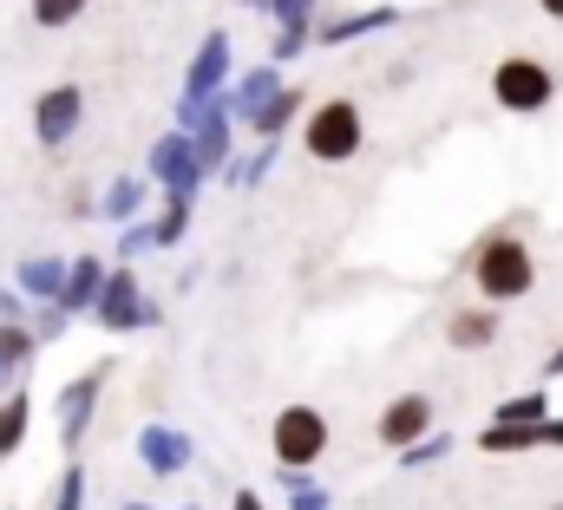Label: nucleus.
Returning <instances> with one entry per match:
<instances>
[{"label":"nucleus","mask_w":563,"mask_h":510,"mask_svg":"<svg viewBox=\"0 0 563 510\" xmlns=\"http://www.w3.org/2000/svg\"><path fill=\"white\" fill-rule=\"evenodd\" d=\"M472 281H478L485 301H518V295H531L538 262H531V250L518 236H492V243H478V255H472Z\"/></svg>","instance_id":"1"},{"label":"nucleus","mask_w":563,"mask_h":510,"mask_svg":"<svg viewBox=\"0 0 563 510\" xmlns=\"http://www.w3.org/2000/svg\"><path fill=\"white\" fill-rule=\"evenodd\" d=\"M144 184H157L164 197H184V203H197V190H203V164H197V144H190V131H157L151 137V157H144Z\"/></svg>","instance_id":"2"},{"label":"nucleus","mask_w":563,"mask_h":510,"mask_svg":"<svg viewBox=\"0 0 563 510\" xmlns=\"http://www.w3.org/2000/svg\"><path fill=\"white\" fill-rule=\"evenodd\" d=\"M269 452H276L282 472H314L328 452V419L314 406H282L276 425H269Z\"/></svg>","instance_id":"3"},{"label":"nucleus","mask_w":563,"mask_h":510,"mask_svg":"<svg viewBox=\"0 0 563 510\" xmlns=\"http://www.w3.org/2000/svg\"><path fill=\"white\" fill-rule=\"evenodd\" d=\"M301 144L314 164H347L361 151V106L354 99H321L301 125Z\"/></svg>","instance_id":"4"},{"label":"nucleus","mask_w":563,"mask_h":510,"mask_svg":"<svg viewBox=\"0 0 563 510\" xmlns=\"http://www.w3.org/2000/svg\"><path fill=\"white\" fill-rule=\"evenodd\" d=\"M157 301L139 288V275L125 268V262H112V275H106V295H99V308H92V321L106 328V334H139V328H157Z\"/></svg>","instance_id":"5"},{"label":"nucleus","mask_w":563,"mask_h":510,"mask_svg":"<svg viewBox=\"0 0 563 510\" xmlns=\"http://www.w3.org/2000/svg\"><path fill=\"white\" fill-rule=\"evenodd\" d=\"M551 66L544 59H525V53H511L498 73H492V99L505 106V112H544L551 106Z\"/></svg>","instance_id":"6"},{"label":"nucleus","mask_w":563,"mask_h":510,"mask_svg":"<svg viewBox=\"0 0 563 510\" xmlns=\"http://www.w3.org/2000/svg\"><path fill=\"white\" fill-rule=\"evenodd\" d=\"M79 125H86V92H79V86H46V92L33 99V137H40L46 151L73 144Z\"/></svg>","instance_id":"7"},{"label":"nucleus","mask_w":563,"mask_h":510,"mask_svg":"<svg viewBox=\"0 0 563 510\" xmlns=\"http://www.w3.org/2000/svg\"><path fill=\"white\" fill-rule=\"evenodd\" d=\"M106 374H112V367H92V374L66 380V392H59V445H66V452H79V445H86L92 412H99V392H106Z\"/></svg>","instance_id":"8"},{"label":"nucleus","mask_w":563,"mask_h":510,"mask_svg":"<svg viewBox=\"0 0 563 510\" xmlns=\"http://www.w3.org/2000/svg\"><path fill=\"white\" fill-rule=\"evenodd\" d=\"M230 92V33H203V46L190 53V73H184V99H223Z\"/></svg>","instance_id":"9"},{"label":"nucleus","mask_w":563,"mask_h":510,"mask_svg":"<svg viewBox=\"0 0 563 510\" xmlns=\"http://www.w3.org/2000/svg\"><path fill=\"white\" fill-rule=\"evenodd\" d=\"M420 439H432V399H426V392H400V399L380 412V445L413 452Z\"/></svg>","instance_id":"10"},{"label":"nucleus","mask_w":563,"mask_h":510,"mask_svg":"<svg viewBox=\"0 0 563 510\" xmlns=\"http://www.w3.org/2000/svg\"><path fill=\"white\" fill-rule=\"evenodd\" d=\"M139 458L151 478H177V472H190V432H177V425H144L139 432Z\"/></svg>","instance_id":"11"},{"label":"nucleus","mask_w":563,"mask_h":510,"mask_svg":"<svg viewBox=\"0 0 563 510\" xmlns=\"http://www.w3.org/2000/svg\"><path fill=\"white\" fill-rule=\"evenodd\" d=\"M66 268H73V262H59V255H26V262L13 268L20 301H33V308H59V295H66Z\"/></svg>","instance_id":"12"},{"label":"nucleus","mask_w":563,"mask_h":510,"mask_svg":"<svg viewBox=\"0 0 563 510\" xmlns=\"http://www.w3.org/2000/svg\"><path fill=\"white\" fill-rule=\"evenodd\" d=\"M106 262L99 255H73V268H66V295H59V314L73 321V314H92L99 308V295H106Z\"/></svg>","instance_id":"13"},{"label":"nucleus","mask_w":563,"mask_h":510,"mask_svg":"<svg viewBox=\"0 0 563 510\" xmlns=\"http://www.w3.org/2000/svg\"><path fill=\"white\" fill-rule=\"evenodd\" d=\"M276 92H282V66H256V73H243L223 99H230V119H236V125H256V112H263Z\"/></svg>","instance_id":"14"},{"label":"nucleus","mask_w":563,"mask_h":510,"mask_svg":"<svg viewBox=\"0 0 563 510\" xmlns=\"http://www.w3.org/2000/svg\"><path fill=\"white\" fill-rule=\"evenodd\" d=\"M26 361H33V328H20V321H0V399L20 386Z\"/></svg>","instance_id":"15"},{"label":"nucleus","mask_w":563,"mask_h":510,"mask_svg":"<svg viewBox=\"0 0 563 510\" xmlns=\"http://www.w3.org/2000/svg\"><path fill=\"white\" fill-rule=\"evenodd\" d=\"M26 425H33V392H26V386H13V392L0 399V465L26 445Z\"/></svg>","instance_id":"16"},{"label":"nucleus","mask_w":563,"mask_h":510,"mask_svg":"<svg viewBox=\"0 0 563 510\" xmlns=\"http://www.w3.org/2000/svg\"><path fill=\"white\" fill-rule=\"evenodd\" d=\"M144 197H151V184H144V177H119V184H106L99 217H106V223H139Z\"/></svg>","instance_id":"17"},{"label":"nucleus","mask_w":563,"mask_h":510,"mask_svg":"<svg viewBox=\"0 0 563 510\" xmlns=\"http://www.w3.org/2000/svg\"><path fill=\"white\" fill-rule=\"evenodd\" d=\"M445 341H452V347H492V341H498V314H492V308H459V314L445 321Z\"/></svg>","instance_id":"18"},{"label":"nucleus","mask_w":563,"mask_h":510,"mask_svg":"<svg viewBox=\"0 0 563 510\" xmlns=\"http://www.w3.org/2000/svg\"><path fill=\"white\" fill-rule=\"evenodd\" d=\"M394 20H400L394 7H374V13H347V20H328V26H321V40H328V46H347V40H361V33H380V26H394Z\"/></svg>","instance_id":"19"},{"label":"nucleus","mask_w":563,"mask_h":510,"mask_svg":"<svg viewBox=\"0 0 563 510\" xmlns=\"http://www.w3.org/2000/svg\"><path fill=\"white\" fill-rule=\"evenodd\" d=\"M301 106H308V99H301V92H295V86H282L276 99H269V106H263V112H256V137H263V144H276L282 131H288V119H295V112H301Z\"/></svg>","instance_id":"20"},{"label":"nucleus","mask_w":563,"mask_h":510,"mask_svg":"<svg viewBox=\"0 0 563 510\" xmlns=\"http://www.w3.org/2000/svg\"><path fill=\"white\" fill-rule=\"evenodd\" d=\"M269 170H276V144H263V151H243V157H230V170H223V177H230L236 190H256V184H263Z\"/></svg>","instance_id":"21"},{"label":"nucleus","mask_w":563,"mask_h":510,"mask_svg":"<svg viewBox=\"0 0 563 510\" xmlns=\"http://www.w3.org/2000/svg\"><path fill=\"white\" fill-rule=\"evenodd\" d=\"M151 230H157V250H177L190 236V203L184 197H164V210L151 217Z\"/></svg>","instance_id":"22"},{"label":"nucleus","mask_w":563,"mask_h":510,"mask_svg":"<svg viewBox=\"0 0 563 510\" xmlns=\"http://www.w3.org/2000/svg\"><path fill=\"white\" fill-rule=\"evenodd\" d=\"M282 498H288V510H328L334 505L328 485H314L308 472H282Z\"/></svg>","instance_id":"23"},{"label":"nucleus","mask_w":563,"mask_h":510,"mask_svg":"<svg viewBox=\"0 0 563 510\" xmlns=\"http://www.w3.org/2000/svg\"><path fill=\"white\" fill-rule=\"evenodd\" d=\"M538 439H544V425H492V432H478V452H525Z\"/></svg>","instance_id":"24"},{"label":"nucleus","mask_w":563,"mask_h":510,"mask_svg":"<svg viewBox=\"0 0 563 510\" xmlns=\"http://www.w3.org/2000/svg\"><path fill=\"white\" fill-rule=\"evenodd\" d=\"M86 485H92V478H86V465L73 458V465L59 472V485H53V510H86Z\"/></svg>","instance_id":"25"},{"label":"nucleus","mask_w":563,"mask_h":510,"mask_svg":"<svg viewBox=\"0 0 563 510\" xmlns=\"http://www.w3.org/2000/svg\"><path fill=\"white\" fill-rule=\"evenodd\" d=\"M86 7H92V0H33V26L59 33V26H73V20H79Z\"/></svg>","instance_id":"26"},{"label":"nucleus","mask_w":563,"mask_h":510,"mask_svg":"<svg viewBox=\"0 0 563 510\" xmlns=\"http://www.w3.org/2000/svg\"><path fill=\"white\" fill-rule=\"evenodd\" d=\"M151 250H157V230H151V223H125V230H119V262H125V268Z\"/></svg>","instance_id":"27"},{"label":"nucleus","mask_w":563,"mask_h":510,"mask_svg":"<svg viewBox=\"0 0 563 510\" xmlns=\"http://www.w3.org/2000/svg\"><path fill=\"white\" fill-rule=\"evenodd\" d=\"M498 425H544V399H538V392L505 399V406H498Z\"/></svg>","instance_id":"28"},{"label":"nucleus","mask_w":563,"mask_h":510,"mask_svg":"<svg viewBox=\"0 0 563 510\" xmlns=\"http://www.w3.org/2000/svg\"><path fill=\"white\" fill-rule=\"evenodd\" d=\"M269 13H276L282 33H308V13H314V0H269Z\"/></svg>","instance_id":"29"},{"label":"nucleus","mask_w":563,"mask_h":510,"mask_svg":"<svg viewBox=\"0 0 563 510\" xmlns=\"http://www.w3.org/2000/svg\"><path fill=\"white\" fill-rule=\"evenodd\" d=\"M432 458H445V439L432 432V439H420L413 452H400V465H432Z\"/></svg>","instance_id":"30"},{"label":"nucleus","mask_w":563,"mask_h":510,"mask_svg":"<svg viewBox=\"0 0 563 510\" xmlns=\"http://www.w3.org/2000/svg\"><path fill=\"white\" fill-rule=\"evenodd\" d=\"M66 334V314L59 308H40V328H33V341H59Z\"/></svg>","instance_id":"31"},{"label":"nucleus","mask_w":563,"mask_h":510,"mask_svg":"<svg viewBox=\"0 0 563 510\" xmlns=\"http://www.w3.org/2000/svg\"><path fill=\"white\" fill-rule=\"evenodd\" d=\"M20 314V288H0V321H13Z\"/></svg>","instance_id":"32"},{"label":"nucleus","mask_w":563,"mask_h":510,"mask_svg":"<svg viewBox=\"0 0 563 510\" xmlns=\"http://www.w3.org/2000/svg\"><path fill=\"white\" fill-rule=\"evenodd\" d=\"M230 510H269V505H263L256 491H236V498H230Z\"/></svg>","instance_id":"33"},{"label":"nucleus","mask_w":563,"mask_h":510,"mask_svg":"<svg viewBox=\"0 0 563 510\" xmlns=\"http://www.w3.org/2000/svg\"><path fill=\"white\" fill-rule=\"evenodd\" d=\"M538 7H544V13H551V20H563V0H538Z\"/></svg>","instance_id":"34"},{"label":"nucleus","mask_w":563,"mask_h":510,"mask_svg":"<svg viewBox=\"0 0 563 510\" xmlns=\"http://www.w3.org/2000/svg\"><path fill=\"white\" fill-rule=\"evenodd\" d=\"M544 439H551V445H563V419H558V425H544Z\"/></svg>","instance_id":"35"},{"label":"nucleus","mask_w":563,"mask_h":510,"mask_svg":"<svg viewBox=\"0 0 563 510\" xmlns=\"http://www.w3.org/2000/svg\"><path fill=\"white\" fill-rule=\"evenodd\" d=\"M551 374H563V354H558V361H551Z\"/></svg>","instance_id":"36"},{"label":"nucleus","mask_w":563,"mask_h":510,"mask_svg":"<svg viewBox=\"0 0 563 510\" xmlns=\"http://www.w3.org/2000/svg\"><path fill=\"white\" fill-rule=\"evenodd\" d=\"M243 7H269V0H243Z\"/></svg>","instance_id":"37"},{"label":"nucleus","mask_w":563,"mask_h":510,"mask_svg":"<svg viewBox=\"0 0 563 510\" xmlns=\"http://www.w3.org/2000/svg\"><path fill=\"white\" fill-rule=\"evenodd\" d=\"M125 510H151V505H125Z\"/></svg>","instance_id":"38"},{"label":"nucleus","mask_w":563,"mask_h":510,"mask_svg":"<svg viewBox=\"0 0 563 510\" xmlns=\"http://www.w3.org/2000/svg\"><path fill=\"white\" fill-rule=\"evenodd\" d=\"M184 510H203V505H184Z\"/></svg>","instance_id":"39"},{"label":"nucleus","mask_w":563,"mask_h":510,"mask_svg":"<svg viewBox=\"0 0 563 510\" xmlns=\"http://www.w3.org/2000/svg\"><path fill=\"white\" fill-rule=\"evenodd\" d=\"M551 510H563V505H551Z\"/></svg>","instance_id":"40"}]
</instances>
